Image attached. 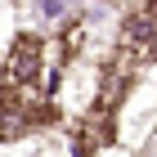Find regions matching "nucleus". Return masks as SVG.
<instances>
[{"instance_id":"1","label":"nucleus","mask_w":157,"mask_h":157,"mask_svg":"<svg viewBox=\"0 0 157 157\" xmlns=\"http://www.w3.org/2000/svg\"><path fill=\"white\" fill-rule=\"evenodd\" d=\"M139 72H144V63H139V59H130V54L112 49L108 59L99 63L94 103H90V108H99V112H112V117H117V112H121V103L130 99V90H135V81H139Z\"/></svg>"},{"instance_id":"2","label":"nucleus","mask_w":157,"mask_h":157,"mask_svg":"<svg viewBox=\"0 0 157 157\" xmlns=\"http://www.w3.org/2000/svg\"><path fill=\"white\" fill-rule=\"evenodd\" d=\"M117 144V117L99 108H85L81 117L72 121V135H67V148L72 157H103Z\"/></svg>"},{"instance_id":"3","label":"nucleus","mask_w":157,"mask_h":157,"mask_svg":"<svg viewBox=\"0 0 157 157\" xmlns=\"http://www.w3.org/2000/svg\"><path fill=\"white\" fill-rule=\"evenodd\" d=\"M112 49L130 54V59H139V63L148 67V63H153V54H157V5H139V9L126 13Z\"/></svg>"}]
</instances>
